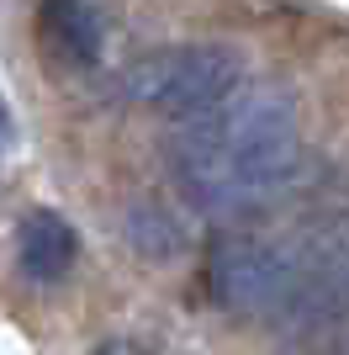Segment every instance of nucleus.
<instances>
[{"instance_id":"6","label":"nucleus","mask_w":349,"mask_h":355,"mask_svg":"<svg viewBox=\"0 0 349 355\" xmlns=\"http://www.w3.org/2000/svg\"><path fill=\"white\" fill-rule=\"evenodd\" d=\"M11 144H16V122H11V106L0 101V159L11 154Z\"/></svg>"},{"instance_id":"2","label":"nucleus","mask_w":349,"mask_h":355,"mask_svg":"<svg viewBox=\"0 0 349 355\" xmlns=\"http://www.w3.org/2000/svg\"><path fill=\"white\" fill-rule=\"evenodd\" d=\"M307 270V228L265 234V228H238L222 234L206 254V292L212 302L238 318H270L280 324L302 292Z\"/></svg>"},{"instance_id":"3","label":"nucleus","mask_w":349,"mask_h":355,"mask_svg":"<svg viewBox=\"0 0 349 355\" xmlns=\"http://www.w3.org/2000/svg\"><path fill=\"white\" fill-rule=\"evenodd\" d=\"M244 90V59L228 43H174L132 59L116 74V96L159 117H202Z\"/></svg>"},{"instance_id":"1","label":"nucleus","mask_w":349,"mask_h":355,"mask_svg":"<svg viewBox=\"0 0 349 355\" xmlns=\"http://www.w3.org/2000/svg\"><path fill=\"white\" fill-rule=\"evenodd\" d=\"M174 186L206 218H238L302 175V122L296 101L276 85H244L222 106L174 128L170 138Z\"/></svg>"},{"instance_id":"4","label":"nucleus","mask_w":349,"mask_h":355,"mask_svg":"<svg viewBox=\"0 0 349 355\" xmlns=\"http://www.w3.org/2000/svg\"><path fill=\"white\" fill-rule=\"evenodd\" d=\"M16 254H21V270H27L32 282H58V276H69L74 260H80V239H74V228L58 218V212L37 207L16 228Z\"/></svg>"},{"instance_id":"5","label":"nucleus","mask_w":349,"mask_h":355,"mask_svg":"<svg viewBox=\"0 0 349 355\" xmlns=\"http://www.w3.org/2000/svg\"><path fill=\"white\" fill-rule=\"evenodd\" d=\"M37 37L53 48L58 59L69 64H96L106 43V16L96 6H80V0H64V6H43L37 11Z\"/></svg>"},{"instance_id":"8","label":"nucleus","mask_w":349,"mask_h":355,"mask_svg":"<svg viewBox=\"0 0 349 355\" xmlns=\"http://www.w3.org/2000/svg\"><path fill=\"white\" fill-rule=\"evenodd\" d=\"M323 355H349V324H344V334H339V340L323 345Z\"/></svg>"},{"instance_id":"7","label":"nucleus","mask_w":349,"mask_h":355,"mask_svg":"<svg viewBox=\"0 0 349 355\" xmlns=\"http://www.w3.org/2000/svg\"><path fill=\"white\" fill-rule=\"evenodd\" d=\"M90 355H148L143 345H132V340H106V345H96Z\"/></svg>"}]
</instances>
